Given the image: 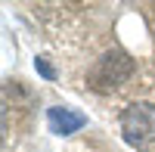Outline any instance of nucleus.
<instances>
[{
	"instance_id": "nucleus-2",
	"label": "nucleus",
	"mask_w": 155,
	"mask_h": 152,
	"mask_svg": "<svg viewBox=\"0 0 155 152\" xmlns=\"http://www.w3.org/2000/svg\"><path fill=\"white\" fill-rule=\"evenodd\" d=\"M130 74H134V59L127 53L115 50V53H106L93 65V71L87 74V81H90L93 90H109V87H121Z\"/></svg>"
},
{
	"instance_id": "nucleus-4",
	"label": "nucleus",
	"mask_w": 155,
	"mask_h": 152,
	"mask_svg": "<svg viewBox=\"0 0 155 152\" xmlns=\"http://www.w3.org/2000/svg\"><path fill=\"white\" fill-rule=\"evenodd\" d=\"M34 68L41 71V74H44L47 81H53V78H56V71H53V65H50V62H47L44 56H37V59H34Z\"/></svg>"
},
{
	"instance_id": "nucleus-3",
	"label": "nucleus",
	"mask_w": 155,
	"mask_h": 152,
	"mask_svg": "<svg viewBox=\"0 0 155 152\" xmlns=\"http://www.w3.org/2000/svg\"><path fill=\"white\" fill-rule=\"evenodd\" d=\"M47 124H50V131L53 134H74V131H81L87 118L81 115V112H74V109H65V106H53L47 112Z\"/></svg>"
},
{
	"instance_id": "nucleus-1",
	"label": "nucleus",
	"mask_w": 155,
	"mask_h": 152,
	"mask_svg": "<svg viewBox=\"0 0 155 152\" xmlns=\"http://www.w3.org/2000/svg\"><path fill=\"white\" fill-rule=\"evenodd\" d=\"M121 134L130 146H146L149 140H155V106L130 103L121 112Z\"/></svg>"
}]
</instances>
